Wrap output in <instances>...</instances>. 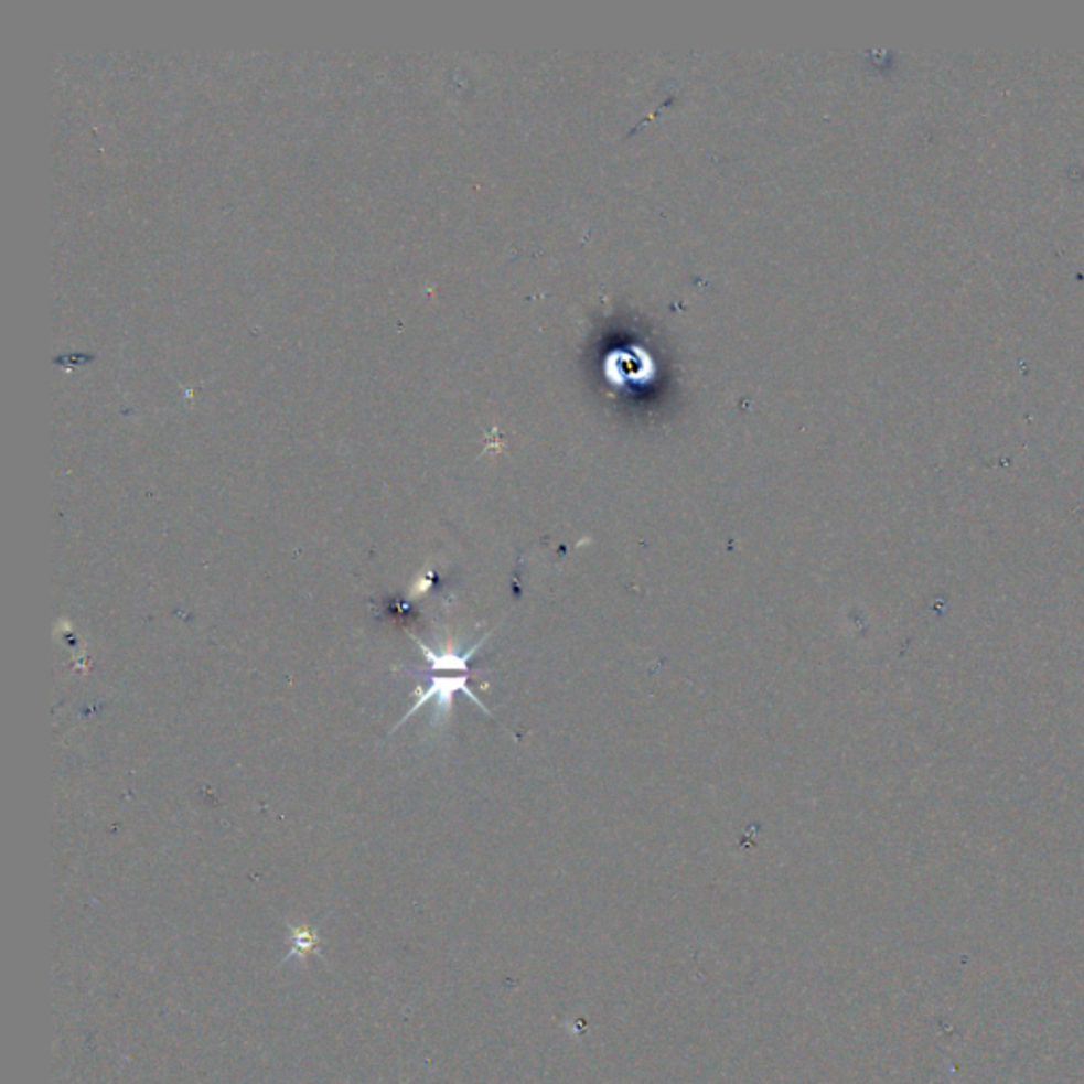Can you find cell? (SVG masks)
Segmentation results:
<instances>
[{"label":"cell","instance_id":"1","mask_svg":"<svg viewBox=\"0 0 1084 1084\" xmlns=\"http://www.w3.org/2000/svg\"><path fill=\"white\" fill-rule=\"evenodd\" d=\"M458 690H460V693H464V695H469V697L475 701L476 706H479L483 712H487V710H485V706L479 701V697H476L475 693L469 688V674H451V676H446V674H437V676H432V678L428 680V687L416 688V704H414V706L407 710V715L403 716V720L398 722L397 727H400V725H403L407 718H411V716L416 715V712H418L422 706H426V704H428V701H432V699L437 701V704H434V706H437V710H434V720H437V722H441L446 716L450 715L451 704H453V695H455ZM487 715H490V712H487Z\"/></svg>","mask_w":1084,"mask_h":1084},{"label":"cell","instance_id":"2","mask_svg":"<svg viewBox=\"0 0 1084 1084\" xmlns=\"http://www.w3.org/2000/svg\"><path fill=\"white\" fill-rule=\"evenodd\" d=\"M430 582H432L430 581V577H426V579H423V575H422V577H420L418 581L411 584V589H409V595H411V598H420V595H423V593H426V591L430 589Z\"/></svg>","mask_w":1084,"mask_h":1084}]
</instances>
